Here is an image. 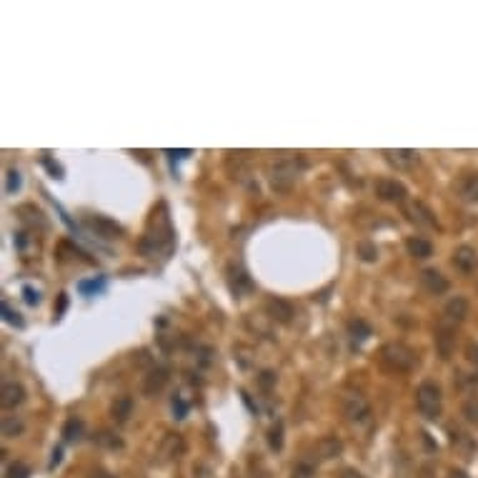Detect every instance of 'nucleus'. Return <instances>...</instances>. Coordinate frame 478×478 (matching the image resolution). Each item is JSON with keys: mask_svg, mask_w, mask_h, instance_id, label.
<instances>
[{"mask_svg": "<svg viewBox=\"0 0 478 478\" xmlns=\"http://www.w3.org/2000/svg\"><path fill=\"white\" fill-rule=\"evenodd\" d=\"M173 248V228H171V218H168L166 203L153 208L151 221H148V231L140 240V251L145 255L155 258L158 253H171Z\"/></svg>", "mask_w": 478, "mask_h": 478, "instance_id": "1", "label": "nucleus"}, {"mask_svg": "<svg viewBox=\"0 0 478 478\" xmlns=\"http://www.w3.org/2000/svg\"><path fill=\"white\" fill-rule=\"evenodd\" d=\"M378 361H381L383 368L393 370V373H406V370H411L416 366V351L411 346H406V343L391 341L381 346Z\"/></svg>", "mask_w": 478, "mask_h": 478, "instance_id": "2", "label": "nucleus"}, {"mask_svg": "<svg viewBox=\"0 0 478 478\" xmlns=\"http://www.w3.org/2000/svg\"><path fill=\"white\" fill-rule=\"evenodd\" d=\"M305 168V160H293V158H281L268 166V183L273 190H290L296 186L298 175Z\"/></svg>", "mask_w": 478, "mask_h": 478, "instance_id": "3", "label": "nucleus"}, {"mask_svg": "<svg viewBox=\"0 0 478 478\" xmlns=\"http://www.w3.org/2000/svg\"><path fill=\"white\" fill-rule=\"evenodd\" d=\"M416 408L426 420H438L443 411V393L438 383L433 381H423L416 388Z\"/></svg>", "mask_w": 478, "mask_h": 478, "instance_id": "4", "label": "nucleus"}, {"mask_svg": "<svg viewBox=\"0 0 478 478\" xmlns=\"http://www.w3.org/2000/svg\"><path fill=\"white\" fill-rule=\"evenodd\" d=\"M373 193L383 203H396V205L408 203V188L401 181H396V178H378L376 186H373Z\"/></svg>", "mask_w": 478, "mask_h": 478, "instance_id": "5", "label": "nucleus"}, {"mask_svg": "<svg viewBox=\"0 0 478 478\" xmlns=\"http://www.w3.org/2000/svg\"><path fill=\"white\" fill-rule=\"evenodd\" d=\"M263 308H266V316H268L271 320H275V323H283V326H288L290 320H293V316H296V308H293V303H290V301H286V298H278V296L266 298Z\"/></svg>", "mask_w": 478, "mask_h": 478, "instance_id": "6", "label": "nucleus"}, {"mask_svg": "<svg viewBox=\"0 0 478 478\" xmlns=\"http://www.w3.org/2000/svg\"><path fill=\"white\" fill-rule=\"evenodd\" d=\"M343 416H346L351 423H363V420H368V416H370L368 401L363 399L361 393H346V396H343Z\"/></svg>", "mask_w": 478, "mask_h": 478, "instance_id": "7", "label": "nucleus"}, {"mask_svg": "<svg viewBox=\"0 0 478 478\" xmlns=\"http://www.w3.org/2000/svg\"><path fill=\"white\" fill-rule=\"evenodd\" d=\"M86 228L88 231H93L95 236H101V238H108V240H116V238H123V228L116 223V221H110L105 216H86Z\"/></svg>", "mask_w": 478, "mask_h": 478, "instance_id": "8", "label": "nucleus"}, {"mask_svg": "<svg viewBox=\"0 0 478 478\" xmlns=\"http://www.w3.org/2000/svg\"><path fill=\"white\" fill-rule=\"evenodd\" d=\"M403 216L416 225H423V228H438V221H436L433 210L428 208L426 203L420 201H411V203L403 205Z\"/></svg>", "mask_w": 478, "mask_h": 478, "instance_id": "9", "label": "nucleus"}, {"mask_svg": "<svg viewBox=\"0 0 478 478\" xmlns=\"http://www.w3.org/2000/svg\"><path fill=\"white\" fill-rule=\"evenodd\" d=\"M436 351L441 355L443 361H449L453 351H456V326H449V323H438L436 328Z\"/></svg>", "mask_w": 478, "mask_h": 478, "instance_id": "10", "label": "nucleus"}, {"mask_svg": "<svg viewBox=\"0 0 478 478\" xmlns=\"http://www.w3.org/2000/svg\"><path fill=\"white\" fill-rule=\"evenodd\" d=\"M468 318V301L464 296H453L443 308V323L449 326H461L464 320Z\"/></svg>", "mask_w": 478, "mask_h": 478, "instance_id": "11", "label": "nucleus"}, {"mask_svg": "<svg viewBox=\"0 0 478 478\" xmlns=\"http://www.w3.org/2000/svg\"><path fill=\"white\" fill-rule=\"evenodd\" d=\"M171 381V368L166 366H155L143 376V393L145 396H155L166 388V383Z\"/></svg>", "mask_w": 478, "mask_h": 478, "instance_id": "12", "label": "nucleus"}, {"mask_svg": "<svg viewBox=\"0 0 478 478\" xmlns=\"http://www.w3.org/2000/svg\"><path fill=\"white\" fill-rule=\"evenodd\" d=\"M160 461H178L186 456V441L181 433H166L160 441Z\"/></svg>", "mask_w": 478, "mask_h": 478, "instance_id": "13", "label": "nucleus"}, {"mask_svg": "<svg viewBox=\"0 0 478 478\" xmlns=\"http://www.w3.org/2000/svg\"><path fill=\"white\" fill-rule=\"evenodd\" d=\"M420 286H423L428 293H433V296H443V293L451 288L449 278H446L441 271H436V268H423V271H420Z\"/></svg>", "mask_w": 478, "mask_h": 478, "instance_id": "14", "label": "nucleus"}, {"mask_svg": "<svg viewBox=\"0 0 478 478\" xmlns=\"http://www.w3.org/2000/svg\"><path fill=\"white\" fill-rule=\"evenodd\" d=\"M453 266H456L461 273H473V271L478 268V251L471 246H458L456 251H453Z\"/></svg>", "mask_w": 478, "mask_h": 478, "instance_id": "15", "label": "nucleus"}, {"mask_svg": "<svg viewBox=\"0 0 478 478\" xmlns=\"http://www.w3.org/2000/svg\"><path fill=\"white\" fill-rule=\"evenodd\" d=\"M341 451H343V443H341V438H336V436H323V438L313 446V453H316L318 461H328V458L341 456Z\"/></svg>", "mask_w": 478, "mask_h": 478, "instance_id": "16", "label": "nucleus"}, {"mask_svg": "<svg viewBox=\"0 0 478 478\" xmlns=\"http://www.w3.org/2000/svg\"><path fill=\"white\" fill-rule=\"evenodd\" d=\"M383 155H386V160H388L391 166L399 168V171H408V168H413L418 163V153L408 151V148H401V151H383Z\"/></svg>", "mask_w": 478, "mask_h": 478, "instance_id": "17", "label": "nucleus"}, {"mask_svg": "<svg viewBox=\"0 0 478 478\" xmlns=\"http://www.w3.org/2000/svg\"><path fill=\"white\" fill-rule=\"evenodd\" d=\"M23 401H25V388H23L21 383L10 381V383L3 386V391H0V406L15 408V406H21Z\"/></svg>", "mask_w": 478, "mask_h": 478, "instance_id": "18", "label": "nucleus"}, {"mask_svg": "<svg viewBox=\"0 0 478 478\" xmlns=\"http://www.w3.org/2000/svg\"><path fill=\"white\" fill-rule=\"evenodd\" d=\"M228 281H231V290L236 296H240V293H246V290L253 288V281H251L246 271L240 268V266H236V263L228 266Z\"/></svg>", "mask_w": 478, "mask_h": 478, "instance_id": "19", "label": "nucleus"}, {"mask_svg": "<svg viewBox=\"0 0 478 478\" xmlns=\"http://www.w3.org/2000/svg\"><path fill=\"white\" fill-rule=\"evenodd\" d=\"M406 251H408V255H413V258L426 261V258L433 255V243L426 238H420V236H411V238H406Z\"/></svg>", "mask_w": 478, "mask_h": 478, "instance_id": "20", "label": "nucleus"}, {"mask_svg": "<svg viewBox=\"0 0 478 478\" xmlns=\"http://www.w3.org/2000/svg\"><path fill=\"white\" fill-rule=\"evenodd\" d=\"M458 196L464 198L466 203H478V173H468L464 175L456 186Z\"/></svg>", "mask_w": 478, "mask_h": 478, "instance_id": "21", "label": "nucleus"}, {"mask_svg": "<svg viewBox=\"0 0 478 478\" xmlns=\"http://www.w3.org/2000/svg\"><path fill=\"white\" fill-rule=\"evenodd\" d=\"M110 416L116 423H128V418L133 416V399L131 396H118L113 403H110Z\"/></svg>", "mask_w": 478, "mask_h": 478, "instance_id": "22", "label": "nucleus"}, {"mask_svg": "<svg viewBox=\"0 0 478 478\" xmlns=\"http://www.w3.org/2000/svg\"><path fill=\"white\" fill-rule=\"evenodd\" d=\"M348 336H351V343H353V346H361L368 336H373V328H370L363 318H355L348 323Z\"/></svg>", "mask_w": 478, "mask_h": 478, "instance_id": "23", "label": "nucleus"}, {"mask_svg": "<svg viewBox=\"0 0 478 478\" xmlns=\"http://www.w3.org/2000/svg\"><path fill=\"white\" fill-rule=\"evenodd\" d=\"M355 253H358V258H361L363 263L378 261V248H376V243H370V240H361V243L355 246Z\"/></svg>", "mask_w": 478, "mask_h": 478, "instance_id": "24", "label": "nucleus"}, {"mask_svg": "<svg viewBox=\"0 0 478 478\" xmlns=\"http://www.w3.org/2000/svg\"><path fill=\"white\" fill-rule=\"evenodd\" d=\"M80 436H83V420L68 418L66 426H63V438H66L68 443H73V441H80Z\"/></svg>", "mask_w": 478, "mask_h": 478, "instance_id": "25", "label": "nucleus"}, {"mask_svg": "<svg viewBox=\"0 0 478 478\" xmlns=\"http://www.w3.org/2000/svg\"><path fill=\"white\" fill-rule=\"evenodd\" d=\"M23 420L21 418H13V416H5L3 418V436L5 438H15V436H21L23 433Z\"/></svg>", "mask_w": 478, "mask_h": 478, "instance_id": "26", "label": "nucleus"}, {"mask_svg": "<svg viewBox=\"0 0 478 478\" xmlns=\"http://www.w3.org/2000/svg\"><path fill=\"white\" fill-rule=\"evenodd\" d=\"M290 478H316V466L311 461H298L290 471Z\"/></svg>", "mask_w": 478, "mask_h": 478, "instance_id": "27", "label": "nucleus"}, {"mask_svg": "<svg viewBox=\"0 0 478 478\" xmlns=\"http://www.w3.org/2000/svg\"><path fill=\"white\" fill-rule=\"evenodd\" d=\"M93 441H95V443H101V446H108V449H121V446H123V441H121L118 436L108 433V431H101V433L95 436Z\"/></svg>", "mask_w": 478, "mask_h": 478, "instance_id": "28", "label": "nucleus"}, {"mask_svg": "<svg viewBox=\"0 0 478 478\" xmlns=\"http://www.w3.org/2000/svg\"><path fill=\"white\" fill-rule=\"evenodd\" d=\"M268 446L273 451L283 449V423H275V426L268 431Z\"/></svg>", "mask_w": 478, "mask_h": 478, "instance_id": "29", "label": "nucleus"}, {"mask_svg": "<svg viewBox=\"0 0 478 478\" xmlns=\"http://www.w3.org/2000/svg\"><path fill=\"white\" fill-rule=\"evenodd\" d=\"M464 353H466V361L471 363L473 368L478 370V343L468 341V343H466V348H464Z\"/></svg>", "mask_w": 478, "mask_h": 478, "instance_id": "30", "label": "nucleus"}, {"mask_svg": "<svg viewBox=\"0 0 478 478\" xmlns=\"http://www.w3.org/2000/svg\"><path fill=\"white\" fill-rule=\"evenodd\" d=\"M464 416H466L468 420H471V423H478V401H476V399H471V401H468V403L464 406Z\"/></svg>", "mask_w": 478, "mask_h": 478, "instance_id": "31", "label": "nucleus"}, {"mask_svg": "<svg viewBox=\"0 0 478 478\" xmlns=\"http://www.w3.org/2000/svg\"><path fill=\"white\" fill-rule=\"evenodd\" d=\"M30 471H28V466H23V464H13L10 468H8V476L5 478H28Z\"/></svg>", "mask_w": 478, "mask_h": 478, "instance_id": "32", "label": "nucleus"}, {"mask_svg": "<svg viewBox=\"0 0 478 478\" xmlns=\"http://www.w3.org/2000/svg\"><path fill=\"white\" fill-rule=\"evenodd\" d=\"M21 188V173L18 171H8V193Z\"/></svg>", "mask_w": 478, "mask_h": 478, "instance_id": "33", "label": "nucleus"}, {"mask_svg": "<svg viewBox=\"0 0 478 478\" xmlns=\"http://www.w3.org/2000/svg\"><path fill=\"white\" fill-rule=\"evenodd\" d=\"M3 313H5V320H8V323H13V326H18V328L23 326V318H21V316H18L15 311H10V305H8V303H3Z\"/></svg>", "mask_w": 478, "mask_h": 478, "instance_id": "34", "label": "nucleus"}, {"mask_svg": "<svg viewBox=\"0 0 478 478\" xmlns=\"http://www.w3.org/2000/svg\"><path fill=\"white\" fill-rule=\"evenodd\" d=\"M23 293H25V303H28V305L40 303V293H38V290H33L30 286H25V288H23Z\"/></svg>", "mask_w": 478, "mask_h": 478, "instance_id": "35", "label": "nucleus"}, {"mask_svg": "<svg viewBox=\"0 0 478 478\" xmlns=\"http://www.w3.org/2000/svg\"><path fill=\"white\" fill-rule=\"evenodd\" d=\"M258 381H261L263 388H271V386L275 383V373H273V370H263L261 378H258Z\"/></svg>", "mask_w": 478, "mask_h": 478, "instance_id": "36", "label": "nucleus"}, {"mask_svg": "<svg viewBox=\"0 0 478 478\" xmlns=\"http://www.w3.org/2000/svg\"><path fill=\"white\" fill-rule=\"evenodd\" d=\"M173 411H175V418H183V416H186V406H183L181 399H173Z\"/></svg>", "mask_w": 478, "mask_h": 478, "instance_id": "37", "label": "nucleus"}, {"mask_svg": "<svg viewBox=\"0 0 478 478\" xmlns=\"http://www.w3.org/2000/svg\"><path fill=\"white\" fill-rule=\"evenodd\" d=\"M416 478H436V471H433V466H423L418 471V476Z\"/></svg>", "mask_w": 478, "mask_h": 478, "instance_id": "38", "label": "nucleus"}, {"mask_svg": "<svg viewBox=\"0 0 478 478\" xmlns=\"http://www.w3.org/2000/svg\"><path fill=\"white\" fill-rule=\"evenodd\" d=\"M88 478H116L113 473H108V471H103V468H95V471H90V476Z\"/></svg>", "mask_w": 478, "mask_h": 478, "instance_id": "39", "label": "nucleus"}, {"mask_svg": "<svg viewBox=\"0 0 478 478\" xmlns=\"http://www.w3.org/2000/svg\"><path fill=\"white\" fill-rule=\"evenodd\" d=\"M341 478H366L361 471H355V468H346V471L341 473Z\"/></svg>", "mask_w": 478, "mask_h": 478, "instance_id": "40", "label": "nucleus"}, {"mask_svg": "<svg viewBox=\"0 0 478 478\" xmlns=\"http://www.w3.org/2000/svg\"><path fill=\"white\" fill-rule=\"evenodd\" d=\"M60 456H63V453H60V449H55V451H53V458H51V468H53V466H58V464H60Z\"/></svg>", "mask_w": 478, "mask_h": 478, "instance_id": "41", "label": "nucleus"}, {"mask_svg": "<svg viewBox=\"0 0 478 478\" xmlns=\"http://www.w3.org/2000/svg\"><path fill=\"white\" fill-rule=\"evenodd\" d=\"M449 478H468V476H466L464 471H456V468H453V471L449 473Z\"/></svg>", "mask_w": 478, "mask_h": 478, "instance_id": "42", "label": "nucleus"}]
</instances>
